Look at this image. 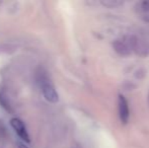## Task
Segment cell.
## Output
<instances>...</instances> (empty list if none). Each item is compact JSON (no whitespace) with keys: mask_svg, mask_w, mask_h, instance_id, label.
<instances>
[{"mask_svg":"<svg viewBox=\"0 0 149 148\" xmlns=\"http://www.w3.org/2000/svg\"><path fill=\"white\" fill-rule=\"evenodd\" d=\"M38 81H39L40 87L41 90L43 92V95L49 103L56 104L59 101V94H58L57 90H56L55 86H54L53 82L51 81V79L49 78V76L47 75L46 72H44L43 70L38 73Z\"/></svg>","mask_w":149,"mask_h":148,"instance_id":"obj_1","label":"cell"},{"mask_svg":"<svg viewBox=\"0 0 149 148\" xmlns=\"http://www.w3.org/2000/svg\"><path fill=\"white\" fill-rule=\"evenodd\" d=\"M10 125H11L12 129L14 130V132L16 133L18 137L22 139V141L24 142H30L31 139H30V135H29V132L26 130V127L24 126V122H22L20 119L18 118H13L11 119L10 121Z\"/></svg>","mask_w":149,"mask_h":148,"instance_id":"obj_2","label":"cell"},{"mask_svg":"<svg viewBox=\"0 0 149 148\" xmlns=\"http://www.w3.org/2000/svg\"><path fill=\"white\" fill-rule=\"evenodd\" d=\"M118 113L120 120L123 124H127L129 122L130 111H129V105H128L127 99L125 97L120 94L118 97Z\"/></svg>","mask_w":149,"mask_h":148,"instance_id":"obj_3","label":"cell"},{"mask_svg":"<svg viewBox=\"0 0 149 148\" xmlns=\"http://www.w3.org/2000/svg\"><path fill=\"white\" fill-rule=\"evenodd\" d=\"M114 48L116 52L122 56H126L130 54V47L127 43H125L122 40H118L114 43Z\"/></svg>","mask_w":149,"mask_h":148,"instance_id":"obj_4","label":"cell"},{"mask_svg":"<svg viewBox=\"0 0 149 148\" xmlns=\"http://www.w3.org/2000/svg\"><path fill=\"white\" fill-rule=\"evenodd\" d=\"M148 103H149V94H148Z\"/></svg>","mask_w":149,"mask_h":148,"instance_id":"obj_5","label":"cell"}]
</instances>
